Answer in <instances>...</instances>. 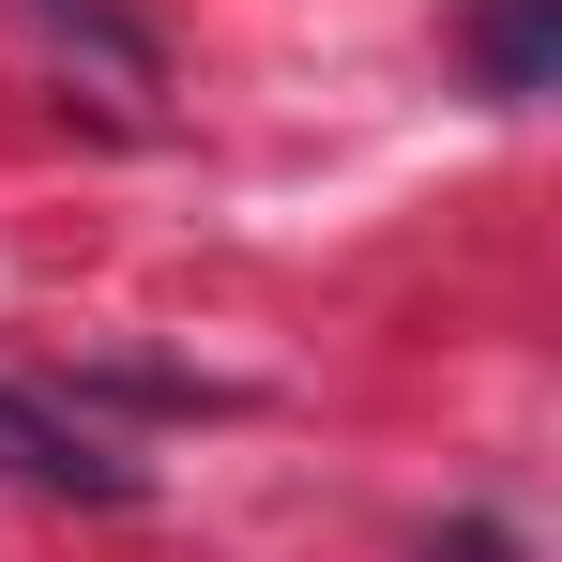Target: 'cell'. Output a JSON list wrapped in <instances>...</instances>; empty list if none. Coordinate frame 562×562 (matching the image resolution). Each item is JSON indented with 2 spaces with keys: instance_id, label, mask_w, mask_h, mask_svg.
I'll list each match as a JSON object with an SVG mask.
<instances>
[{
  "instance_id": "obj_1",
  "label": "cell",
  "mask_w": 562,
  "mask_h": 562,
  "mask_svg": "<svg viewBox=\"0 0 562 562\" xmlns=\"http://www.w3.org/2000/svg\"><path fill=\"white\" fill-rule=\"evenodd\" d=\"M0 486H46V502H137L153 471L122 457L106 426H77L61 395H31V380H0Z\"/></svg>"
},
{
  "instance_id": "obj_3",
  "label": "cell",
  "mask_w": 562,
  "mask_h": 562,
  "mask_svg": "<svg viewBox=\"0 0 562 562\" xmlns=\"http://www.w3.org/2000/svg\"><path fill=\"white\" fill-rule=\"evenodd\" d=\"M441 562H517V548H502V532H457V548H441Z\"/></svg>"
},
{
  "instance_id": "obj_2",
  "label": "cell",
  "mask_w": 562,
  "mask_h": 562,
  "mask_svg": "<svg viewBox=\"0 0 562 562\" xmlns=\"http://www.w3.org/2000/svg\"><path fill=\"white\" fill-rule=\"evenodd\" d=\"M471 77L502 106H532L562 77V0H471Z\"/></svg>"
}]
</instances>
